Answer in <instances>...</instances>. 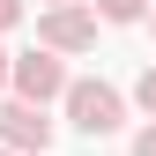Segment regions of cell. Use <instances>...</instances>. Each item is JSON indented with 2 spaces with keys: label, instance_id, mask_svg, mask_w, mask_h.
<instances>
[{
  "label": "cell",
  "instance_id": "obj_3",
  "mask_svg": "<svg viewBox=\"0 0 156 156\" xmlns=\"http://www.w3.org/2000/svg\"><path fill=\"white\" fill-rule=\"evenodd\" d=\"M37 45H52V52H89V45H97V8H74V0L45 8V15H37Z\"/></svg>",
  "mask_w": 156,
  "mask_h": 156
},
{
  "label": "cell",
  "instance_id": "obj_11",
  "mask_svg": "<svg viewBox=\"0 0 156 156\" xmlns=\"http://www.w3.org/2000/svg\"><path fill=\"white\" fill-rule=\"evenodd\" d=\"M0 156H15V149H8V141H0Z\"/></svg>",
  "mask_w": 156,
  "mask_h": 156
},
{
  "label": "cell",
  "instance_id": "obj_9",
  "mask_svg": "<svg viewBox=\"0 0 156 156\" xmlns=\"http://www.w3.org/2000/svg\"><path fill=\"white\" fill-rule=\"evenodd\" d=\"M8 67H15V60H8V52H0V97H8Z\"/></svg>",
  "mask_w": 156,
  "mask_h": 156
},
{
  "label": "cell",
  "instance_id": "obj_1",
  "mask_svg": "<svg viewBox=\"0 0 156 156\" xmlns=\"http://www.w3.org/2000/svg\"><path fill=\"white\" fill-rule=\"evenodd\" d=\"M60 104H67V119L82 126L89 141H97V134H119V126H126V97L112 89V82H67V97H60Z\"/></svg>",
  "mask_w": 156,
  "mask_h": 156
},
{
  "label": "cell",
  "instance_id": "obj_5",
  "mask_svg": "<svg viewBox=\"0 0 156 156\" xmlns=\"http://www.w3.org/2000/svg\"><path fill=\"white\" fill-rule=\"evenodd\" d=\"M149 0H97V23H141Z\"/></svg>",
  "mask_w": 156,
  "mask_h": 156
},
{
  "label": "cell",
  "instance_id": "obj_10",
  "mask_svg": "<svg viewBox=\"0 0 156 156\" xmlns=\"http://www.w3.org/2000/svg\"><path fill=\"white\" fill-rule=\"evenodd\" d=\"M141 23H149V30H156V0H149V15H141Z\"/></svg>",
  "mask_w": 156,
  "mask_h": 156
},
{
  "label": "cell",
  "instance_id": "obj_6",
  "mask_svg": "<svg viewBox=\"0 0 156 156\" xmlns=\"http://www.w3.org/2000/svg\"><path fill=\"white\" fill-rule=\"evenodd\" d=\"M134 104H141L149 119H156V67H141V82H134Z\"/></svg>",
  "mask_w": 156,
  "mask_h": 156
},
{
  "label": "cell",
  "instance_id": "obj_4",
  "mask_svg": "<svg viewBox=\"0 0 156 156\" xmlns=\"http://www.w3.org/2000/svg\"><path fill=\"white\" fill-rule=\"evenodd\" d=\"M0 141L45 156V149H52V119H45V104H30V97H0Z\"/></svg>",
  "mask_w": 156,
  "mask_h": 156
},
{
  "label": "cell",
  "instance_id": "obj_12",
  "mask_svg": "<svg viewBox=\"0 0 156 156\" xmlns=\"http://www.w3.org/2000/svg\"><path fill=\"white\" fill-rule=\"evenodd\" d=\"M45 8H60V0H45Z\"/></svg>",
  "mask_w": 156,
  "mask_h": 156
},
{
  "label": "cell",
  "instance_id": "obj_7",
  "mask_svg": "<svg viewBox=\"0 0 156 156\" xmlns=\"http://www.w3.org/2000/svg\"><path fill=\"white\" fill-rule=\"evenodd\" d=\"M134 156H156V119H149L141 134H134Z\"/></svg>",
  "mask_w": 156,
  "mask_h": 156
},
{
  "label": "cell",
  "instance_id": "obj_8",
  "mask_svg": "<svg viewBox=\"0 0 156 156\" xmlns=\"http://www.w3.org/2000/svg\"><path fill=\"white\" fill-rule=\"evenodd\" d=\"M23 23V0H0V30H15Z\"/></svg>",
  "mask_w": 156,
  "mask_h": 156
},
{
  "label": "cell",
  "instance_id": "obj_2",
  "mask_svg": "<svg viewBox=\"0 0 156 156\" xmlns=\"http://www.w3.org/2000/svg\"><path fill=\"white\" fill-rule=\"evenodd\" d=\"M8 89H15V97H30V104H52V97H67V67H60V52H52V45L23 52V60L8 67Z\"/></svg>",
  "mask_w": 156,
  "mask_h": 156
}]
</instances>
